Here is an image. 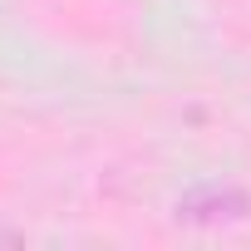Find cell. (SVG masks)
Instances as JSON below:
<instances>
[{"instance_id": "obj_1", "label": "cell", "mask_w": 251, "mask_h": 251, "mask_svg": "<svg viewBox=\"0 0 251 251\" xmlns=\"http://www.w3.org/2000/svg\"><path fill=\"white\" fill-rule=\"evenodd\" d=\"M173 217L182 226H236L251 217V192L236 182H207V187L182 192L173 202Z\"/></svg>"}]
</instances>
